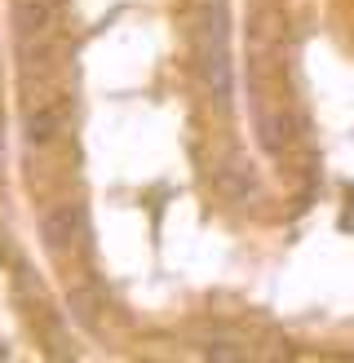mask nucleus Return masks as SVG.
<instances>
[{"label":"nucleus","instance_id":"4","mask_svg":"<svg viewBox=\"0 0 354 363\" xmlns=\"http://www.w3.org/2000/svg\"><path fill=\"white\" fill-rule=\"evenodd\" d=\"M49 0H18V9H13V27L23 31V40L27 35H40L49 31Z\"/></svg>","mask_w":354,"mask_h":363},{"label":"nucleus","instance_id":"1","mask_svg":"<svg viewBox=\"0 0 354 363\" xmlns=\"http://www.w3.org/2000/svg\"><path fill=\"white\" fill-rule=\"evenodd\" d=\"M204 80L217 106H230V53H226V13L212 5L204 13Z\"/></svg>","mask_w":354,"mask_h":363},{"label":"nucleus","instance_id":"2","mask_svg":"<svg viewBox=\"0 0 354 363\" xmlns=\"http://www.w3.org/2000/svg\"><path fill=\"white\" fill-rule=\"evenodd\" d=\"M40 235H45L49 252H67L71 244L84 240V208L80 204H53L40 217Z\"/></svg>","mask_w":354,"mask_h":363},{"label":"nucleus","instance_id":"5","mask_svg":"<svg viewBox=\"0 0 354 363\" xmlns=\"http://www.w3.org/2000/svg\"><path fill=\"white\" fill-rule=\"evenodd\" d=\"M217 182H222V191H226L230 199H248V195H257V182H253V173H248V169H239V164H226V169L217 173Z\"/></svg>","mask_w":354,"mask_h":363},{"label":"nucleus","instance_id":"6","mask_svg":"<svg viewBox=\"0 0 354 363\" xmlns=\"http://www.w3.org/2000/svg\"><path fill=\"white\" fill-rule=\"evenodd\" d=\"M212 359H239V350H230V346H208Z\"/></svg>","mask_w":354,"mask_h":363},{"label":"nucleus","instance_id":"3","mask_svg":"<svg viewBox=\"0 0 354 363\" xmlns=\"http://www.w3.org/2000/svg\"><path fill=\"white\" fill-rule=\"evenodd\" d=\"M62 129V106H35L27 116V142L31 147H49Z\"/></svg>","mask_w":354,"mask_h":363}]
</instances>
